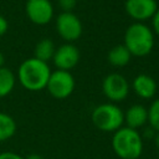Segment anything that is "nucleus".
Returning <instances> with one entry per match:
<instances>
[{
	"label": "nucleus",
	"mask_w": 159,
	"mask_h": 159,
	"mask_svg": "<svg viewBox=\"0 0 159 159\" xmlns=\"http://www.w3.org/2000/svg\"><path fill=\"white\" fill-rule=\"evenodd\" d=\"M132 88L139 98L150 99L157 93L158 84L152 76H149L147 73H139L134 77L133 82H132Z\"/></svg>",
	"instance_id": "obj_11"
},
{
	"label": "nucleus",
	"mask_w": 159,
	"mask_h": 159,
	"mask_svg": "<svg viewBox=\"0 0 159 159\" xmlns=\"http://www.w3.org/2000/svg\"><path fill=\"white\" fill-rule=\"evenodd\" d=\"M107 58H108V62L112 66L124 67L130 62L132 55L124 45H116L109 50V52L107 55Z\"/></svg>",
	"instance_id": "obj_13"
},
{
	"label": "nucleus",
	"mask_w": 159,
	"mask_h": 159,
	"mask_svg": "<svg viewBox=\"0 0 159 159\" xmlns=\"http://www.w3.org/2000/svg\"><path fill=\"white\" fill-rule=\"evenodd\" d=\"M52 61L57 70L71 71L80 61V50L73 43L66 42L56 48Z\"/></svg>",
	"instance_id": "obj_10"
},
{
	"label": "nucleus",
	"mask_w": 159,
	"mask_h": 159,
	"mask_svg": "<svg viewBox=\"0 0 159 159\" xmlns=\"http://www.w3.org/2000/svg\"><path fill=\"white\" fill-rule=\"evenodd\" d=\"M148 123L152 129L159 132V98L153 101L148 108Z\"/></svg>",
	"instance_id": "obj_17"
},
{
	"label": "nucleus",
	"mask_w": 159,
	"mask_h": 159,
	"mask_svg": "<svg viewBox=\"0 0 159 159\" xmlns=\"http://www.w3.org/2000/svg\"><path fill=\"white\" fill-rule=\"evenodd\" d=\"M125 12L135 22H143L154 16L158 10L157 0H125Z\"/></svg>",
	"instance_id": "obj_9"
},
{
	"label": "nucleus",
	"mask_w": 159,
	"mask_h": 159,
	"mask_svg": "<svg viewBox=\"0 0 159 159\" xmlns=\"http://www.w3.org/2000/svg\"><path fill=\"white\" fill-rule=\"evenodd\" d=\"M4 63H5V56H4V53L0 51V68L4 67Z\"/></svg>",
	"instance_id": "obj_23"
},
{
	"label": "nucleus",
	"mask_w": 159,
	"mask_h": 159,
	"mask_svg": "<svg viewBox=\"0 0 159 159\" xmlns=\"http://www.w3.org/2000/svg\"><path fill=\"white\" fill-rule=\"evenodd\" d=\"M77 4V0H58V6L63 12H72Z\"/></svg>",
	"instance_id": "obj_18"
},
{
	"label": "nucleus",
	"mask_w": 159,
	"mask_h": 159,
	"mask_svg": "<svg viewBox=\"0 0 159 159\" xmlns=\"http://www.w3.org/2000/svg\"><path fill=\"white\" fill-rule=\"evenodd\" d=\"M0 159H25V158L14 152H2L0 153Z\"/></svg>",
	"instance_id": "obj_20"
},
{
	"label": "nucleus",
	"mask_w": 159,
	"mask_h": 159,
	"mask_svg": "<svg viewBox=\"0 0 159 159\" xmlns=\"http://www.w3.org/2000/svg\"><path fill=\"white\" fill-rule=\"evenodd\" d=\"M15 87V75L7 67L0 68V98L6 97Z\"/></svg>",
	"instance_id": "obj_16"
},
{
	"label": "nucleus",
	"mask_w": 159,
	"mask_h": 159,
	"mask_svg": "<svg viewBox=\"0 0 159 159\" xmlns=\"http://www.w3.org/2000/svg\"><path fill=\"white\" fill-rule=\"evenodd\" d=\"M16 133L15 119L4 112H0V142L7 140Z\"/></svg>",
	"instance_id": "obj_15"
},
{
	"label": "nucleus",
	"mask_w": 159,
	"mask_h": 159,
	"mask_svg": "<svg viewBox=\"0 0 159 159\" xmlns=\"http://www.w3.org/2000/svg\"><path fill=\"white\" fill-rule=\"evenodd\" d=\"M154 143H155V147H157V149L159 150V132L157 133V135H155V138H154Z\"/></svg>",
	"instance_id": "obj_24"
},
{
	"label": "nucleus",
	"mask_w": 159,
	"mask_h": 159,
	"mask_svg": "<svg viewBox=\"0 0 159 159\" xmlns=\"http://www.w3.org/2000/svg\"><path fill=\"white\" fill-rule=\"evenodd\" d=\"M7 29H9V22H7V20H6L2 15H0V37L4 36V35L7 32Z\"/></svg>",
	"instance_id": "obj_21"
},
{
	"label": "nucleus",
	"mask_w": 159,
	"mask_h": 159,
	"mask_svg": "<svg viewBox=\"0 0 159 159\" xmlns=\"http://www.w3.org/2000/svg\"><path fill=\"white\" fill-rule=\"evenodd\" d=\"M51 75L47 62L30 57L21 62L17 70V80L27 91L37 92L45 89Z\"/></svg>",
	"instance_id": "obj_1"
},
{
	"label": "nucleus",
	"mask_w": 159,
	"mask_h": 159,
	"mask_svg": "<svg viewBox=\"0 0 159 159\" xmlns=\"http://www.w3.org/2000/svg\"><path fill=\"white\" fill-rule=\"evenodd\" d=\"M102 92L111 102H122L129 94V83L120 73H109L102 81Z\"/></svg>",
	"instance_id": "obj_7"
},
{
	"label": "nucleus",
	"mask_w": 159,
	"mask_h": 159,
	"mask_svg": "<svg viewBox=\"0 0 159 159\" xmlns=\"http://www.w3.org/2000/svg\"><path fill=\"white\" fill-rule=\"evenodd\" d=\"M112 148L120 159H138L143 153V139L137 129L127 125L113 133Z\"/></svg>",
	"instance_id": "obj_3"
},
{
	"label": "nucleus",
	"mask_w": 159,
	"mask_h": 159,
	"mask_svg": "<svg viewBox=\"0 0 159 159\" xmlns=\"http://www.w3.org/2000/svg\"><path fill=\"white\" fill-rule=\"evenodd\" d=\"M92 123L103 132H116L124 123L123 111L114 103L98 104L92 112Z\"/></svg>",
	"instance_id": "obj_4"
},
{
	"label": "nucleus",
	"mask_w": 159,
	"mask_h": 159,
	"mask_svg": "<svg viewBox=\"0 0 159 159\" xmlns=\"http://www.w3.org/2000/svg\"><path fill=\"white\" fill-rule=\"evenodd\" d=\"M75 86H76V81L70 71L56 70V71H51L46 89L53 98L65 99L73 93Z\"/></svg>",
	"instance_id": "obj_5"
},
{
	"label": "nucleus",
	"mask_w": 159,
	"mask_h": 159,
	"mask_svg": "<svg viewBox=\"0 0 159 159\" xmlns=\"http://www.w3.org/2000/svg\"><path fill=\"white\" fill-rule=\"evenodd\" d=\"M55 51H56V47H55L53 41L50 40V39H42L35 46L34 57L40 60V61L47 62V61L52 60V57L55 55Z\"/></svg>",
	"instance_id": "obj_14"
},
{
	"label": "nucleus",
	"mask_w": 159,
	"mask_h": 159,
	"mask_svg": "<svg viewBox=\"0 0 159 159\" xmlns=\"http://www.w3.org/2000/svg\"><path fill=\"white\" fill-rule=\"evenodd\" d=\"M132 56H148L154 47V32L144 22H133L124 32L123 43Z\"/></svg>",
	"instance_id": "obj_2"
},
{
	"label": "nucleus",
	"mask_w": 159,
	"mask_h": 159,
	"mask_svg": "<svg viewBox=\"0 0 159 159\" xmlns=\"http://www.w3.org/2000/svg\"><path fill=\"white\" fill-rule=\"evenodd\" d=\"M25 159H43V158H42V155H40V154H37V153H32V154L27 155Z\"/></svg>",
	"instance_id": "obj_22"
},
{
	"label": "nucleus",
	"mask_w": 159,
	"mask_h": 159,
	"mask_svg": "<svg viewBox=\"0 0 159 159\" xmlns=\"http://www.w3.org/2000/svg\"><path fill=\"white\" fill-rule=\"evenodd\" d=\"M25 12L35 25H46L53 19V6L50 0H27Z\"/></svg>",
	"instance_id": "obj_8"
},
{
	"label": "nucleus",
	"mask_w": 159,
	"mask_h": 159,
	"mask_svg": "<svg viewBox=\"0 0 159 159\" xmlns=\"http://www.w3.org/2000/svg\"><path fill=\"white\" fill-rule=\"evenodd\" d=\"M152 25H153V29H152L153 32L159 36V7H158L157 12L154 14V16L152 17Z\"/></svg>",
	"instance_id": "obj_19"
},
{
	"label": "nucleus",
	"mask_w": 159,
	"mask_h": 159,
	"mask_svg": "<svg viewBox=\"0 0 159 159\" xmlns=\"http://www.w3.org/2000/svg\"><path fill=\"white\" fill-rule=\"evenodd\" d=\"M56 30L62 40L68 43L78 40L83 32V26L77 15L73 12H61L56 17Z\"/></svg>",
	"instance_id": "obj_6"
},
{
	"label": "nucleus",
	"mask_w": 159,
	"mask_h": 159,
	"mask_svg": "<svg viewBox=\"0 0 159 159\" xmlns=\"http://www.w3.org/2000/svg\"><path fill=\"white\" fill-rule=\"evenodd\" d=\"M125 125L133 129H138L143 127L148 122V108L142 104L130 106L124 113Z\"/></svg>",
	"instance_id": "obj_12"
}]
</instances>
